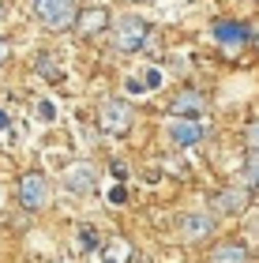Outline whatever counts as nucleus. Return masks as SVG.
<instances>
[{
    "instance_id": "nucleus-1",
    "label": "nucleus",
    "mask_w": 259,
    "mask_h": 263,
    "mask_svg": "<svg viewBox=\"0 0 259 263\" xmlns=\"http://www.w3.org/2000/svg\"><path fill=\"white\" fill-rule=\"evenodd\" d=\"M109 38L116 45V53H139L150 38V23L143 15H116L109 27Z\"/></svg>"
},
{
    "instance_id": "nucleus-2",
    "label": "nucleus",
    "mask_w": 259,
    "mask_h": 263,
    "mask_svg": "<svg viewBox=\"0 0 259 263\" xmlns=\"http://www.w3.org/2000/svg\"><path fill=\"white\" fill-rule=\"evenodd\" d=\"M34 11H38V23L49 30H75V19H79V4L75 0H38L34 4Z\"/></svg>"
},
{
    "instance_id": "nucleus-3",
    "label": "nucleus",
    "mask_w": 259,
    "mask_h": 263,
    "mask_svg": "<svg viewBox=\"0 0 259 263\" xmlns=\"http://www.w3.org/2000/svg\"><path fill=\"white\" fill-rule=\"evenodd\" d=\"M248 203H252V192L244 184H226V188H218V192H210L207 207H210L214 218H237V214L248 211Z\"/></svg>"
},
{
    "instance_id": "nucleus-4",
    "label": "nucleus",
    "mask_w": 259,
    "mask_h": 263,
    "mask_svg": "<svg viewBox=\"0 0 259 263\" xmlns=\"http://www.w3.org/2000/svg\"><path fill=\"white\" fill-rule=\"evenodd\" d=\"M132 121H135V113H132V105L124 98H105L98 105V128L105 136H128V132H132Z\"/></svg>"
},
{
    "instance_id": "nucleus-5",
    "label": "nucleus",
    "mask_w": 259,
    "mask_h": 263,
    "mask_svg": "<svg viewBox=\"0 0 259 263\" xmlns=\"http://www.w3.org/2000/svg\"><path fill=\"white\" fill-rule=\"evenodd\" d=\"M15 199L23 211H42L45 203H49V181H45V173L30 170L19 177V188H15Z\"/></svg>"
},
{
    "instance_id": "nucleus-6",
    "label": "nucleus",
    "mask_w": 259,
    "mask_h": 263,
    "mask_svg": "<svg viewBox=\"0 0 259 263\" xmlns=\"http://www.w3.org/2000/svg\"><path fill=\"white\" fill-rule=\"evenodd\" d=\"M214 230H218V218H214V214H207V211H188V214H181V237H184L188 245L210 241Z\"/></svg>"
},
{
    "instance_id": "nucleus-7",
    "label": "nucleus",
    "mask_w": 259,
    "mask_h": 263,
    "mask_svg": "<svg viewBox=\"0 0 259 263\" xmlns=\"http://www.w3.org/2000/svg\"><path fill=\"white\" fill-rule=\"evenodd\" d=\"M113 27V15L105 4H87L79 8V19H75V34L79 38H98V34H109Z\"/></svg>"
},
{
    "instance_id": "nucleus-8",
    "label": "nucleus",
    "mask_w": 259,
    "mask_h": 263,
    "mask_svg": "<svg viewBox=\"0 0 259 263\" xmlns=\"http://www.w3.org/2000/svg\"><path fill=\"white\" fill-rule=\"evenodd\" d=\"M61 184L72 196H90L94 188H98V173H94V165H87V162H72L61 173Z\"/></svg>"
},
{
    "instance_id": "nucleus-9",
    "label": "nucleus",
    "mask_w": 259,
    "mask_h": 263,
    "mask_svg": "<svg viewBox=\"0 0 259 263\" xmlns=\"http://www.w3.org/2000/svg\"><path fill=\"white\" fill-rule=\"evenodd\" d=\"M169 113H173V121H199V117L207 113V94H199V90H176L173 102H169Z\"/></svg>"
},
{
    "instance_id": "nucleus-10",
    "label": "nucleus",
    "mask_w": 259,
    "mask_h": 263,
    "mask_svg": "<svg viewBox=\"0 0 259 263\" xmlns=\"http://www.w3.org/2000/svg\"><path fill=\"white\" fill-rule=\"evenodd\" d=\"M210 34H214V42L226 45V49H241V45H248L255 38L248 23H237V19H218L214 27H210Z\"/></svg>"
},
{
    "instance_id": "nucleus-11",
    "label": "nucleus",
    "mask_w": 259,
    "mask_h": 263,
    "mask_svg": "<svg viewBox=\"0 0 259 263\" xmlns=\"http://www.w3.org/2000/svg\"><path fill=\"white\" fill-rule=\"evenodd\" d=\"M207 263H252V248L241 241V237H226V241L210 245Z\"/></svg>"
},
{
    "instance_id": "nucleus-12",
    "label": "nucleus",
    "mask_w": 259,
    "mask_h": 263,
    "mask_svg": "<svg viewBox=\"0 0 259 263\" xmlns=\"http://www.w3.org/2000/svg\"><path fill=\"white\" fill-rule=\"evenodd\" d=\"M210 136V128L203 121H173L169 124V139L176 147H195V143H203Z\"/></svg>"
},
{
    "instance_id": "nucleus-13",
    "label": "nucleus",
    "mask_w": 259,
    "mask_h": 263,
    "mask_svg": "<svg viewBox=\"0 0 259 263\" xmlns=\"http://www.w3.org/2000/svg\"><path fill=\"white\" fill-rule=\"evenodd\" d=\"M102 263H132L135 259V248L128 237H109V241H102Z\"/></svg>"
},
{
    "instance_id": "nucleus-14",
    "label": "nucleus",
    "mask_w": 259,
    "mask_h": 263,
    "mask_svg": "<svg viewBox=\"0 0 259 263\" xmlns=\"http://www.w3.org/2000/svg\"><path fill=\"white\" fill-rule=\"evenodd\" d=\"M241 181H244L248 192L259 188V151H248V158H244V165H241Z\"/></svg>"
},
{
    "instance_id": "nucleus-15",
    "label": "nucleus",
    "mask_w": 259,
    "mask_h": 263,
    "mask_svg": "<svg viewBox=\"0 0 259 263\" xmlns=\"http://www.w3.org/2000/svg\"><path fill=\"white\" fill-rule=\"evenodd\" d=\"M38 76L49 79V83H61V76H64V71H61V61H53L49 53H42V57H38Z\"/></svg>"
},
{
    "instance_id": "nucleus-16",
    "label": "nucleus",
    "mask_w": 259,
    "mask_h": 263,
    "mask_svg": "<svg viewBox=\"0 0 259 263\" xmlns=\"http://www.w3.org/2000/svg\"><path fill=\"white\" fill-rule=\"evenodd\" d=\"M79 248H83V252H102L98 230H94V226H83V230H79Z\"/></svg>"
},
{
    "instance_id": "nucleus-17",
    "label": "nucleus",
    "mask_w": 259,
    "mask_h": 263,
    "mask_svg": "<svg viewBox=\"0 0 259 263\" xmlns=\"http://www.w3.org/2000/svg\"><path fill=\"white\" fill-rule=\"evenodd\" d=\"M244 139H248V151H259V121H252V124H248Z\"/></svg>"
},
{
    "instance_id": "nucleus-18",
    "label": "nucleus",
    "mask_w": 259,
    "mask_h": 263,
    "mask_svg": "<svg viewBox=\"0 0 259 263\" xmlns=\"http://www.w3.org/2000/svg\"><path fill=\"white\" fill-rule=\"evenodd\" d=\"M8 61H11V42L4 38V34H0V68H4Z\"/></svg>"
},
{
    "instance_id": "nucleus-19",
    "label": "nucleus",
    "mask_w": 259,
    "mask_h": 263,
    "mask_svg": "<svg viewBox=\"0 0 259 263\" xmlns=\"http://www.w3.org/2000/svg\"><path fill=\"white\" fill-rule=\"evenodd\" d=\"M113 177H116V181H124V177H128V165H121V162H113Z\"/></svg>"
},
{
    "instance_id": "nucleus-20",
    "label": "nucleus",
    "mask_w": 259,
    "mask_h": 263,
    "mask_svg": "<svg viewBox=\"0 0 259 263\" xmlns=\"http://www.w3.org/2000/svg\"><path fill=\"white\" fill-rule=\"evenodd\" d=\"M124 196H128L124 188H113V192H109V199H113V203H124Z\"/></svg>"
},
{
    "instance_id": "nucleus-21",
    "label": "nucleus",
    "mask_w": 259,
    "mask_h": 263,
    "mask_svg": "<svg viewBox=\"0 0 259 263\" xmlns=\"http://www.w3.org/2000/svg\"><path fill=\"white\" fill-rule=\"evenodd\" d=\"M132 263H154V259H150V256H135Z\"/></svg>"
},
{
    "instance_id": "nucleus-22",
    "label": "nucleus",
    "mask_w": 259,
    "mask_h": 263,
    "mask_svg": "<svg viewBox=\"0 0 259 263\" xmlns=\"http://www.w3.org/2000/svg\"><path fill=\"white\" fill-rule=\"evenodd\" d=\"M0 128H8V113L4 109H0Z\"/></svg>"
},
{
    "instance_id": "nucleus-23",
    "label": "nucleus",
    "mask_w": 259,
    "mask_h": 263,
    "mask_svg": "<svg viewBox=\"0 0 259 263\" xmlns=\"http://www.w3.org/2000/svg\"><path fill=\"white\" fill-rule=\"evenodd\" d=\"M181 4H192V0H181Z\"/></svg>"
},
{
    "instance_id": "nucleus-24",
    "label": "nucleus",
    "mask_w": 259,
    "mask_h": 263,
    "mask_svg": "<svg viewBox=\"0 0 259 263\" xmlns=\"http://www.w3.org/2000/svg\"><path fill=\"white\" fill-rule=\"evenodd\" d=\"M34 4H38V0H34Z\"/></svg>"
}]
</instances>
